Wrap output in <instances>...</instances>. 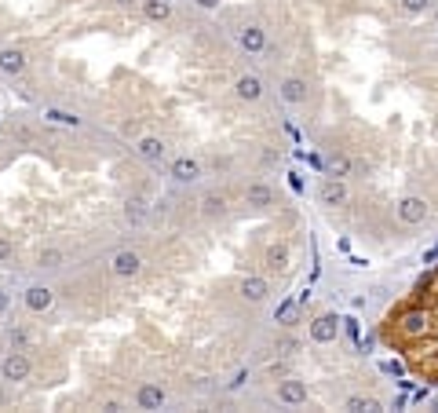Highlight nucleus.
<instances>
[{
    "mask_svg": "<svg viewBox=\"0 0 438 413\" xmlns=\"http://www.w3.org/2000/svg\"><path fill=\"white\" fill-rule=\"evenodd\" d=\"M234 95H238L241 103L256 106L259 99H263V81H259V73H238V81H234Z\"/></svg>",
    "mask_w": 438,
    "mask_h": 413,
    "instance_id": "obj_13",
    "label": "nucleus"
},
{
    "mask_svg": "<svg viewBox=\"0 0 438 413\" xmlns=\"http://www.w3.org/2000/svg\"><path fill=\"white\" fill-rule=\"evenodd\" d=\"M136 154L143 157V161H150V165H165L168 147H165V139H157V136H143L136 143Z\"/></svg>",
    "mask_w": 438,
    "mask_h": 413,
    "instance_id": "obj_16",
    "label": "nucleus"
},
{
    "mask_svg": "<svg viewBox=\"0 0 438 413\" xmlns=\"http://www.w3.org/2000/svg\"><path fill=\"white\" fill-rule=\"evenodd\" d=\"M326 168H329V176H336V180L354 176V161H351L347 150H329L326 154Z\"/></svg>",
    "mask_w": 438,
    "mask_h": 413,
    "instance_id": "obj_19",
    "label": "nucleus"
},
{
    "mask_svg": "<svg viewBox=\"0 0 438 413\" xmlns=\"http://www.w3.org/2000/svg\"><path fill=\"white\" fill-rule=\"evenodd\" d=\"M344 410H351V413H380L384 403L372 399V395H347V399H344Z\"/></svg>",
    "mask_w": 438,
    "mask_h": 413,
    "instance_id": "obj_22",
    "label": "nucleus"
},
{
    "mask_svg": "<svg viewBox=\"0 0 438 413\" xmlns=\"http://www.w3.org/2000/svg\"><path fill=\"white\" fill-rule=\"evenodd\" d=\"M194 4H198V8H208V11H212V8H219V4H223V0H194Z\"/></svg>",
    "mask_w": 438,
    "mask_h": 413,
    "instance_id": "obj_33",
    "label": "nucleus"
},
{
    "mask_svg": "<svg viewBox=\"0 0 438 413\" xmlns=\"http://www.w3.org/2000/svg\"><path fill=\"white\" fill-rule=\"evenodd\" d=\"M395 216H398L402 227H420V224L431 216V205H428L424 194H405V198H398V205H395Z\"/></svg>",
    "mask_w": 438,
    "mask_h": 413,
    "instance_id": "obj_2",
    "label": "nucleus"
},
{
    "mask_svg": "<svg viewBox=\"0 0 438 413\" xmlns=\"http://www.w3.org/2000/svg\"><path fill=\"white\" fill-rule=\"evenodd\" d=\"M8 344L19 347V352H26V347H29V333H26L22 326H11V329H8Z\"/></svg>",
    "mask_w": 438,
    "mask_h": 413,
    "instance_id": "obj_27",
    "label": "nucleus"
},
{
    "mask_svg": "<svg viewBox=\"0 0 438 413\" xmlns=\"http://www.w3.org/2000/svg\"><path fill=\"white\" fill-rule=\"evenodd\" d=\"M168 176L180 183V187H194L201 176H205V168L198 157H190V154H180V157H172L168 161Z\"/></svg>",
    "mask_w": 438,
    "mask_h": 413,
    "instance_id": "obj_6",
    "label": "nucleus"
},
{
    "mask_svg": "<svg viewBox=\"0 0 438 413\" xmlns=\"http://www.w3.org/2000/svg\"><path fill=\"white\" fill-rule=\"evenodd\" d=\"M245 205H249V209H256V212L274 209V190L267 183H249L245 187Z\"/></svg>",
    "mask_w": 438,
    "mask_h": 413,
    "instance_id": "obj_17",
    "label": "nucleus"
},
{
    "mask_svg": "<svg viewBox=\"0 0 438 413\" xmlns=\"http://www.w3.org/2000/svg\"><path fill=\"white\" fill-rule=\"evenodd\" d=\"M431 410H435V413H438V399H435V403H431Z\"/></svg>",
    "mask_w": 438,
    "mask_h": 413,
    "instance_id": "obj_36",
    "label": "nucleus"
},
{
    "mask_svg": "<svg viewBox=\"0 0 438 413\" xmlns=\"http://www.w3.org/2000/svg\"><path fill=\"white\" fill-rule=\"evenodd\" d=\"M274 319H278L282 326H292V322H296V300H285V304L278 307V314H274Z\"/></svg>",
    "mask_w": 438,
    "mask_h": 413,
    "instance_id": "obj_28",
    "label": "nucleus"
},
{
    "mask_svg": "<svg viewBox=\"0 0 438 413\" xmlns=\"http://www.w3.org/2000/svg\"><path fill=\"white\" fill-rule=\"evenodd\" d=\"M29 373H34V362H29V355L19 352V347H11V352L0 358V380H4V384H22V380H29Z\"/></svg>",
    "mask_w": 438,
    "mask_h": 413,
    "instance_id": "obj_3",
    "label": "nucleus"
},
{
    "mask_svg": "<svg viewBox=\"0 0 438 413\" xmlns=\"http://www.w3.org/2000/svg\"><path fill=\"white\" fill-rule=\"evenodd\" d=\"M278 95H282V103H285V106H307V99H311V85H307L303 77L289 73V77H282Z\"/></svg>",
    "mask_w": 438,
    "mask_h": 413,
    "instance_id": "obj_8",
    "label": "nucleus"
},
{
    "mask_svg": "<svg viewBox=\"0 0 438 413\" xmlns=\"http://www.w3.org/2000/svg\"><path fill=\"white\" fill-rule=\"evenodd\" d=\"M103 410H106V413H121V410H124V403H117V399H106V403H103Z\"/></svg>",
    "mask_w": 438,
    "mask_h": 413,
    "instance_id": "obj_32",
    "label": "nucleus"
},
{
    "mask_svg": "<svg viewBox=\"0 0 438 413\" xmlns=\"http://www.w3.org/2000/svg\"><path fill=\"white\" fill-rule=\"evenodd\" d=\"M22 304H26V311L44 314V311L55 307V289L48 282H34V285H26V289H22Z\"/></svg>",
    "mask_w": 438,
    "mask_h": 413,
    "instance_id": "obj_7",
    "label": "nucleus"
},
{
    "mask_svg": "<svg viewBox=\"0 0 438 413\" xmlns=\"http://www.w3.org/2000/svg\"><path fill=\"white\" fill-rule=\"evenodd\" d=\"M113 4H117V8H136L139 0H113Z\"/></svg>",
    "mask_w": 438,
    "mask_h": 413,
    "instance_id": "obj_34",
    "label": "nucleus"
},
{
    "mask_svg": "<svg viewBox=\"0 0 438 413\" xmlns=\"http://www.w3.org/2000/svg\"><path fill=\"white\" fill-rule=\"evenodd\" d=\"M263 271L267 275H285L289 271V245L285 242H270L263 249Z\"/></svg>",
    "mask_w": 438,
    "mask_h": 413,
    "instance_id": "obj_15",
    "label": "nucleus"
},
{
    "mask_svg": "<svg viewBox=\"0 0 438 413\" xmlns=\"http://www.w3.org/2000/svg\"><path fill=\"white\" fill-rule=\"evenodd\" d=\"M8 307H11V293H8V289H0V319L8 314Z\"/></svg>",
    "mask_w": 438,
    "mask_h": 413,
    "instance_id": "obj_31",
    "label": "nucleus"
},
{
    "mask_svg": "<svg viewBox=\"0 0 438 413\" xmlns=\"http://www.w3.org/2000/svg\"><path fill=\"white\" fill-rule=\"evenodd\" d=\"M201 212H205V216H212V219L223 216V212H226V198L216 194V190H212V194H205V198H201Z\"/></svg>",
    "mask_w": 438,
    "mask_h": 413,
    "instance_id": "obj_24",
    "label": "nucleus"
},
{
    "mask_svg": "<svg viewBox=\"0 0 438 413\" xmlns=\"http://www.w3.org/2000/svg\"><path fill=\"white\" fill-rule=\"evenodd\" d=\"M139 11L146 22H168L172 19V0H139Z\"/></svg>",
    "mask_w": 438,
    "mask_h": 413,
    "instance_id": "obj_20",
    "label": "nucleus"
},
{
    "mask_svg": "<svg viewBox=\"0 0 438 413\" xmlns=\"http://www.w3.org/2000/svg\"><path fill=\"white\" fill-rule=\"evenodd\" d=\"M110 275L113 278H124V282H132V278H139L143 275V256L136 249H117L110 256Z\"/></svg>",
    "mask_w": 438,
    "mask_h": 413,
    "instance_id": "obj_5",
    "label": "nucleus"
},
{
    "mask_svg": "<svg viewBox=\"0 0 438 413\" xmlns=\"http://www.w3.org/2000/svg\"><path fill=\"white\" fill-rule=\"evenodd\" d=\"M26 52L22 48H0V70H4L8 77H22L26 73Z\"/></svg>",
    "mask_w": 438,
    "mask_h": 413,
    "instance_id": "obj_18",
    "label": "nucleus"
},
{
    "mask_svg": "<svg viewBox=\"0 0 438 413\" xmlns=\"http://www.w3.org/2000/svg\"><path fill=\"white\" fill-rule=\"evenodd\" d=\"M146 216H150V205H146L143 198H128V201H124V224L143 227V224H146Z\"/></svg>",
    "mask_w": 438,
    "mask_h": 413,
    "instance_id": "obj_21",
    "label": "nucleus"
},
{
    "mask_svg": "<svg viewBox=\"0 0 438 413\" xmlns=\"http://www.w3.org/2000/svg\"><path fill=\"white\" fill-rule=\"evenodd\" d=\"M340 314L336 311H321L318 319L311 322V340L314 344H336V337H340Z\"/></svg>",
    "mask_w": 438,
    "mask_h": 413,
    "instance_id": "obj_9",
    "label": "nucleus"
},
{
    "mask_svg": "<svg viewBox=\"0 0 438 413\" xmlns=\"http://www.w3.org/2000/svg\"><path fill=\"white\" fill-rule=\"evenodd\" d=\"M44 117H48V121H59V124H73V129L80 124L77 114H70V110H55V106H48V110H44Z\"/></svg>",
    "mask_w": 438,
    "mask_h": 413,
    "instance_id": "obj_26",
    "label": "nucleus"
},
{
    "mask_svg": "<svg viewBox=\"0 0 438 413\" xmlns=\"http://www.w3.org/2000/svg\"><path fill=\"white\" fill-rule=\"evenodd\" d=\"M37 267H41V271H48V275L62 271V267H66V252H62V249H44L41 256H37Z\"/></svg>",
    "mask_w": 438,
    "mask_h": 413,
    "instance_id": "obj_23",
    "label": "nucleus"
},
{
    "mask_svg": "<svg viewBox=\"0 0 438 413\" xmlns=\"http://www.w3.org/2000/svg\"><path fill=\"white\" fill-rule=\"evenodd\" d=\"M238 293H241L245 304H263L267 293H270V282L263 275H245V278H241V285H238Z\"/></svg>",
    "mask_w": 438,
    "mask_h": 413,
    "instance_id": "obj_14",
    "label": "nucleus"
},
{
    "mask_svg": "<svg viewBox=\"0 0 438 413\" xmlns=\"http://www.w3.org/2000/svg\"><path fill=\"white\" fill-rule=\"evenodd\" d=\"M234 37H238V44H241V52L252 55V59L267 52V29L259 26V22H241V26L234 29Z\"/></svg>",
    "mask_w": 438,
    "mask_h": 413,
    "instance_id": "obj_4",
    "label": "nucleus"
},
{
    "mask_svg": "<svg viewBox=\"0 0 438 413\" xmlns=\"http://www.w3.org/2000/svg\"><path fill=\"white\" fill-rule=\"evenodd\" d=\"M318 201L326 205V209H344V205L351 201L347 183H344V180H336V176L321 180V183H318Z\"/></svg>",
    "mask_w": 438,
    "mask_h": 413,
    "instance_id": "obj_10",
    "label": "nucleus"
},
{
    "mask_svg": "<svg viewBox=\"0 0 438 413\" xmlns=\"http://www.w3.org/2000/svg\"><path fill=\"white\" fill-rule=\"evenodd\" d=\"M435 380H438V377H435Z\"/></svg>",
    "mask_w": 438,
    "mask_h": 413,
    "instance_id": "obj_37",
    "label": "nucleus"
},
{
    "mask_svg": "<svg viewBox=\"0 0 438 413\" xmlns=\"http://www.w3.org/2000/svg\"><path fill=\"white\" fill-rule=\"evenodd\" d=\"M132 403H136V410H161L168 403V395H165L161 384H154V380H143V384L136 388V395H132Z\"/></svg>",
    "mask_w": 438,
    "mask_h": 413,
    "instance_id": "obj_11",
    "label": "nucleus"
},
{
    "mask_svg": "<svg viewBox=\"0 0 438 413\" xmlns=\"http://www.w3.org/2000/svg\"><path fill=\"white\" fill-rule=\"evenodd\" d=\"M438 0H398V8L405 15H424V11H435Z\"/></svg>",
    "mask_w": 438,
    "mask_h": 413,
    "instance_id": "obj_25",
    "label": "nucleus"
},
{
    "mask_svg": "<svg viewBox=\"0 0 438 413\" xmlns=\"http://www.w3.org/2000/svg\"><path fill=\"white\" fill-rule=\"evenodd\" d=\"M435 37H438V4H435Z\"/></svg>",
    "mask_w": 438,
    "mask_h": 413,
    "instance_id": "obj_35",
    "label": "nucleus"
},
{
    "mask_svg": "<svg viewBox=\"0 0 438 413\" xmlns=\"http://www.w3.org/2000/svg\"><path fill=\"white\" fill-rule=\"evenodd\" d=\"M438 333V314L431 304H420V300H409V304H402L391 319L384 326V340L395 344V347H409L424 337H435Z\"/></svg>",
    "mask_w": 438,
    "mask_h": 413,
    "instance_id": "obj_1",
    "label": "nucleus"
},
{
    "mask_svg": "<svg viewBox=\"0 0 438 413\" xmlns=\"http://www.w3.org/2000/svg\"><path fill=\"white\" fill-rule=\"evenodd\" d=\"M296 347H300V344H296V337H282V340H278V355H285V358H289V355H296Z\"/></svg>",
    "mask_w": 438,
    "mask_h": 413,
    "instance_id": "obj_30",
    "label": "nucleus"
},
{
    "mask_svg": "<svg viewBox=\"0 0 438 413\" xmlns=\"http://www.w3.org/2000/svg\"><path fill=\"white\" fill-rule=\"evenodd\" d=\"M307 380H300V377H282L278 380V403L282 406H303L307 403Z\"/></svg>",
    "mask_w": 438,
    "mask_h": 413,
    "instance_id": "obj_12",
    "label": "nucleus"
},
{
    "mask_svg": "<svg viewBox=\"0 0 438 413\" xmlns=\"http://www.w3.org/2000/svg\"><path fill=\"white\" fill-rule=\"evenodd\" d=\"M11 260H15V245L8 242V238H4V234H0V267H8Z\"/></svg>",
    "mask_w": 438,
    "mask_h": 413,
    "instance_id": "obj_29",
    "label": "nucleus"
}]
</instances>
